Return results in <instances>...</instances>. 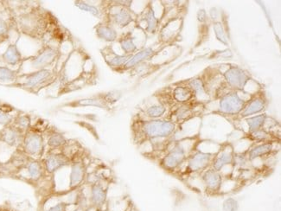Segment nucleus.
Returning <instances> with one entry per match:
<instances>
[{"label":"nucleus","instance_id":"39448f33","mask_svg":"<svg viewBox=\"0 0 281 211\" xmlns=\"http://www.w3.org/2000/svg\"><path fill=\"white\" fill-rule=\"evenodd\" d=\"M248 100H243L238 92L229 90L219 98L220 114L227 116L238 117L242 111Z\"/></svg>","mask_w":281,"mask_h":211},{"label":"nucleus","instance_id":"b1692460","mask_svg":"<svg viewBox=\"0 0 281 211\" xmlns=\"http://www.w3.org/2000/svg\"><path fill=\"white\" fill-rule=\"evenodd\" d=\"M95 31H96L97 37L104 41L113 43L118 39L116 29L114 28V26H112L111 24H108L107 22L98 24L95 27Z\"/></svg>","mask_w":281,"mask_h":211},{"label":"nucleus","instance_id":"72a5a7b5","mask_svg":"<svg viewBox=\"0 0 281 211\" xmlns=\"http://www.w3.org/2000/svg\"><path fill=\"white\" fill-rule=\"evenodd\" d=\"M248 136L251 140L255 141L256 143L268 142V141H277V138L274 135L270 133L269 132H267L265 129L259 130V131H256V132H253V133H250Z\"/></svg>","mask_w":281,"mask_h":211},{"label":"nucleus","instance_id":"6e6552de","mask_svg":"<svg viewBox=\"0 0 281 211\" xmlns=\"http://www.w3.org/2000/svg\"><path fill=\"white\" fill-rule=\"evenodd\" d=\"M113 3L115 5H112L111 7L109 8V14H108L109 21L107 22L108 24H111L112 26L113 24H115L120 28H125L136 20L133 13L129 8L120 6L117 3V1Z\"/></svg>","mask_w":281,"mask_h":211},{"label":"nucleus","instance_id":"2f4dec72","mask_svg":"<svg viewBox=\"0 0 281 211\" xmlns=\"http://www.w3.org/2000/svg\"><path fill=\"white\" fill-rule=\"evenodd\" d=\"M14 111L15 109L12 106H0V126L6 127L12 125L16 117V115H12V112Z\"/></svg>","mask_w":281,"mask_h":211},{"label":"nucleus","instance_id":"1a4fd4ad","mask_svg":"<svg viewBox=\"0 0 281 211\" xmlns=\"http://www.w3.org/2000/svg\"><path fill=\"white\" fill-rule=\"evenodd\" d=\"M41 162L45 172L53 174L71 164L72 159L62 150V152L58 153H56L55 151H49Z\"/></svg>","mask_w":281,"mask_h":211},{"label":"nucleus","instance_id":"dca6fc26","mask_svg":"<svg viewBox=\"0 0 281 211\" xmlns=\"http://www.w3.org/2000/svg\"><path fill=\"white\" fill-rule=\"evenodd\" d=\"M71 171L69 176V189L77 190L82 184L85 183L88 174L87 165L82 159H77L71 162Z\"/></svg>","mask_w":281,"mask_h":211},{"label":"nucleus","instance_id":"393cba45","mask_svg":"<svg viewBox=\"0 0 281 211\" xmlns=\"http://www.w3.org/2000/svg\"><path fill=\"white\" fill-rule=\"evenodd\" d=\"M25 169L28 173L29 179L32 181H39L45 172L42 162L36 158H31L29 159L25 166Z\"/></svg>","mask_w":281,"mask_h":211},{"label":"nucleus","instance_id":"cd10ccee","mask_svg":"<svg viewBox=\"0 0 281 211\" xmlns=\"http://www.w3.org/2000/svg\"><path fill=\"white\" fill-rule=\"evenodd\" d=\"M67 144L68 140L61 132H52L48 137L47 146L50 148V151L64 149Z\"/></svg>","mask_w":281,"mask_h":211},{"label":"nucleus","instance_id":"4c0bfd02","mask_svg":"<svg viewBox=\"0 0 281 211\" xmlns=\"http://www.w3.org/2000/svg\"><path fill=\"white\" fill-rule=\"evenodd\" d=\"M12 24V21L5 18L2 15V12L0 11V42H3L8 38Z\"/></svg>","mask_w":281,"mask_h":211},{"label":"nucleus","instance_id":"7c9ffc66","mask_svg":"<svg viewBox=\"0 0 281 211\" xmlns=\"http://www.w3.org/2000/svg\"><path fill=\"white\" fill-rule=\"evenodd\" d=\"M167 107L162 103L154 104L150 106L145 110V116L147 119L156 120V119H163L166 114Z\"/></svg>","mask_w":281,"mask_h":211},{"label":"nucleus","instance_id":"20e7f679","mask_svg":"<svg viewBox=\"0 0 281 211\" xmlns=\"http://www.w3.org/2000/svg\"><path fill=\"white\" fill-rule=\"evenodd\" d=\"M19 149L22 150L26 155L30 158H42L44 153V138L39 130L33 129L32 126L29 128L25 134Z\"/></svg>","mask_w":281,"mask_h":211},{"label":"nucleus","instance_id":"f3484780","mask_svg":"<svg viewBox=\"0 0 281 211\" xmlns=\"http://www.w3.org/2000/svg\"><path fill=\"white\" fill-rule=\"evenodd\" d=\"M24 134L25 132L10 125L0 130V141L9 147H16L18 149L22 145Z\"/></svg>","mask_w":281,"mask_h":211},{"label":"nucleus","instance_id":"9b49d317","mask_svg":"<svg viewBox=\"0 0 281 211\" xmlns=\"http://www.w3.org/2000/svg\"><path fill=\"white\" fill-rule=\"evenodd\" d=\"M201 179L202 185H204L205 191L208 193L217 194L221 191L223 184L222 172L209 167L201 173Z\"/></svg>","mask_w":281,"mask_h":211},{"label":"nucleus","instance_id":"ea45409f","mask_svg":"<svg viewBox=\"0 0 281 211\" xmlns=\"http://www.w3.org/2000/svg\"><path fill=\"white\" fill-rule=\"evenodd\" d=\"M239 209V203L237 200L229 197L224 200L223 202V211H238Z\"/></svg>","mask_w":281,"mask_h":211},{"label":"nucleus","instance_id":"f257e3e1","mask_svg":"<svg viewBox=\"0 0 281 211\" xmlns=\"http://www.w3.org/2000/svg\"><path fill=\"white\" fill-rule=\"evenodd\" d=\"M178 131V125L167 119H144L138 117L132 121V132L135 144L171 138Z\"/></svg>","mask_w":281,"mask_h":211},{"label":"nucleus","instance_id":"79ce46f5","mask_svg":"<svg viewBox=\"0 0 281 211\" xmlns=\"http://www.w3.org/2000/svg\"><path fill=\"white\" fill-rule=\"evenodd\" d=\"M196 17H197V20L199 21L200 23H204L207 20V12L204 9L199 10Z\"/></svg>","mask_w":281,"mask_h":211},{"label":"nucleus","instance_id":"c85d7f7f","mask_svg":"<svg viewBox=\"0 0 281 211\" xmlns=\"http://www.w3.org/2000/svg\"><path fill=\"white\" fill-rule=\"evenodd\" d=\"M185 83L194 92L196 99H197V97L204 96V95H208V89H207V87L205 84L204 80L202 77H194V78L189 80L187 82H185Z\"/></svg>","mask_w":281,"mask_h":211},{"label":"nucleus","instance_id":"a19ab883","mask_svg":"<svg viewBox=\"0 0 281 211\" xmlns=\"http://www.w3.org/2000/svg\"><path fill=\"white\" fill-rule=\"evenodd\" d=\"M67 204L66 202H61L56 203V205L50 207L47 211H66Z\"/></svg>","mask_w":281,"mask_h":211},{"label":"nucleus","instance_id":"f704fd0d","mask_svg":"<svg viewBox=\"0 0 281 211\" xmlns=\"http://www.w3.org/2000/svg\"><path fill=\"white\" fill-rule=\"evenodd\" d=\"M75 106H83V107L93 106V107H97V108H100V109H108L109 108V104L106 102V100L101 96L78 100Z\"/></svg>","mask_w":281,"mask_h":211},{"label":"nucleus","instance_id":"0eeeda50","mask_svg":"<svg viewBox=\"0 0 281 211\" xmlns=\"http://www.w3.org/2000/svg\"><path fill=\"white\" fill-rule=\"evenodd\" d=\"M222 76L227 88L233 91H243L250 80L249 74L238 66L229 67Z\"/></svg>","mask_w":281,"mask_h":211},{"label":"nucleus","instance_id":"aec40b11","mask_svg":"<svg viewBox=\"0 0 281 211\" xmlns=\"http://www.w3.org/2000/svg\"><path fill=\"white\" fill-rule=\"evenodd\" d=\"M154 54H155V51L152 47L145 48V49L138 50L137 53L132 55L131 58L129 59L128 62H126L121 71H129V69L134 68L136 66L146 62L147 60L153 57Z\"/></svg>","mask_w":281,"mask_h":211},{"label":"nucleus","instance_id":"a211bd4d","mask_svg":"<svg viewBox=\"0 0 281 211\" xmlns=\"http://www.w3.org/2000/svg\"><path fill=\"white\" fill-rule=\"evenodd\" d=\"M58 49L52 46H44L31 61L33 67L38 71L44 69V67L50 64L58 56Z\"/></svg>","mask_w":281,"mask_h":211},{"label":"nucleus","instance_id":"f03ea898","mask_svg":"<svg viewBox=\"0 0 281 211\" xmlns=\"http://www.w3.org/2000/svg\"><path fill=\"white\" fill-rule=\"evenodd\" d=\"M197 145L194 138H185L177 142H170L159 160V165L164 170L174 172L179 170L184 165L188 157Z\"/></svg>","mask_w":281,"mask_h":211},{"label":"nucleus","instance_id":"bb28decb","mask_svg":"<svg viewBox=\"0 0 281 211\" xmlns=\"http://www.w3.org/2000/svg\"><path fill=\"white\" fill-rule=\"evenodd\" d=\"M2 59L6 64L16 66V65H18L22 62L23 57H22V54L18 50L17 44H10L5 53L2 55Z\"/></svg>","mask_w":281,"mask_h":211},{"label":"nucleus","instance_id":"5701e85b","mask_svg":"<svg viewBox=\"0 0 281 211\" xmlns=\"http://www.w3.org/2000/svg\"><path fill=\"white\" fill-rule=\"evenodd\" d=\"M140 21L147 24V27H146L147 32L150 33V34H154L157 31L159 20L156 17L155 12L152 8V6H147V9L144 11L143 13L141 14Z\"/></svg>","mask_w":281,"mask_h":211},{"label":"nucleus","instance_id":"ddd939ff","mask_svg":"<svg viewBox=\"0 0 281 211\" xmlns=\"http://www.w3.org/2000/svg\"><path fill=\"white\" fill-rule=\"evenodd\" d=\"M197 102L181 104V105L173 106V109L170 115L165 118L167 120H171L177 125L181 122H185L195 116V109H196Z\"/></svg>","mask_w":281,"mask_h":211},{"label":"nucleus","instance_id":"2eb2a0df","mask_svg":"<svg viewBox=\"0 0 281 211\" xmlns=\"http://www.w3.org/2000/svg\"><path fill=\"white\" fill-rule=\"evenodd\" d=\"M170 100L173 106L196 102V95L185 82L176 86L170 91Z\"/></svg>","mask_w":281,"mask_h":211},{"label":"nucleus","instance_id":"4468645a","mask_svg":"<svg viewBox=\"0 0 281 211\" xmlns=\"http://www.w3.org/2000/svg\"><path fill=\"white\" fill-rule=\"evenodd\" d=\"M234 151L233 147L227 145L218 150L211 163L210 167L215 170L222 172L223 168L227 165H231L234 163Z\"/></svg>","mask_w":281,"mask_h":211},{"label":"nucleus","instance_id":"9d476101","mask_svg":"<svg viewBox=\"0 0 281 211\" xmlns=\"http://www.w3.org/2000/svg\"><path fill=\"white\" fill-rule=\"evenodd\" d=\"M267 100L263 92L253 94L247 101L246 106L238 118L240 120L251 117L254 115H261L267 109Z\"/></svg>","mask_w":281,"mask_h":211},{"label":"nucleus","instance_id":"e433bc0d","mask_svg":"<svg viewBox=\"0 0 281 211\" xmlns=\"http://www.w3.org/2000/svg\"><path fill=\"white\" fill-rule=\"evenodd\" d=\"M18 76V71H12L8 67H0V82H15Z\"/></svg>","mask_w":281,"mask_h":211},{"label":"nucleus","instance_id":"473e14b6","mask_svg":"<svg viewBox=\"0 0 281 211\" xmlns=\"http://www.w3.org/2000/svg\"><path fill=\"white\" fill-rule=\"evenodd\" d=\"M12 125L21 131L26 132L31 127V118L29 115L25 114L17 115Z\"/></svg>","mask_w":281,"mask_h":211},{"label":"nucleus","instance_id":"f8f14e48","mask_svg":"<svg viewBox=\"0 0 281 211\" xmlns=\"http://www.w3.org/2000/svg\"><path fill=\"white\" fill-rule=\"evenodd\" d=\"M276 144H277V141H268V142L258 143L253 146L250 149L245 152L249 163H252L258 158H269L270 156L276 153L275 147H274V145Z\"/></svg>","mask_w":281,"mask_h":211},{"label":"nucleus","instance_id":"4be33fe9","mask_svg":"<svg viewBox=\"0 0 281 211\" xmlns=\"http://www.w3.org/2000/svg\"><path fill=\"white\" fill-rule=\"evenodd\" d=\"M132 55H118L114 51H109V52L103 53V56L105 58V61L109 67L112 68H115V71H122L124 66L126 62H128L129 59L132 57Z\"/></svg>","mask_w":281,"mask_h":211},{"label":"nucleus","instance_id":"c756f323","mask_svg":"<svg viewBox=\"0 0 281 211\" xmlns=\"http://www.w3.org/2000/svg\"><path fill=\"white\" fill-rule=\"evenodd\" d=\"M119 44L125 52V55H133L135 52L138 51V47L135 44L134 39L132 38V33L124 34L119 39Z\"/></svg>","mask_w":281,"mask_h":211},{"label":"nucleus","instance_id":"412c9836","mask_svg":"<svg viewBox=\"0 0 281 211\" xmlns=\"http://www.w3.org/2000/svg\"><path fill=\"white\" fill-rule=\"evenodd\" d=\"M51 72L48 69H40L36 71L34 73L29 74L27 76L26 80L23 84L24 88H35L38 86L41 85L48 80H50Z\"/></svg>","mask_w":281,"mask_h":211},{"label":"nucleus","instance_id":"c9c22d12","mask_svg":"<svg viewBox=\"0 0 281 211\" xmlns=\"http://www.w3.org/2000/svg\"><path fill=\"white\" fill-rule=\"evenodd\" d=\"M213 29H214L215 35H216L217 40L221 42L222 44L229 45V39L227 37V33L223 27V24L221 22H215L213 24Z\"/></svg>","mask_w":281,"mask_h":211},{"label":"nucleus","instance_id":"423d86ee","mask_svg":"<svg viewBox=\"0 0 281 211\" xmlns=\"http://www.w3.org/2000/svg\"><path fill=\"white\" fill-rule=\"evenodd\" d=\"M215 154L216 153H204L200 150H194L183 165L185 166L184 173L191 175L204 171L206 169L210 167Z\"/></svg>","mask_w":281,"mask_h":211},{"label":"nucleus","instance_id":"7ed1b4c3","mask_svg":"<svg viewBox=\"0 0 281 211\" xmlns=\"http://www.w3.org/2000/svg\"><path fill=\"white\" fill-rule=\"evenodd\" d=\"M46 13L43 15L39 11H31L24 13L20 15L17 19L15 18V24L18 25V29H20L22 33L31 38L40 39L44 34L50 19Z\"/></svg>","mask_w":281,"mask_h":211},{"label":"nucleus","instance_id":"6ab92c4d","mask_svg":"<svg viewBox=\"0 0 281 211\" xmlns=\"http://www.w3.org/2000/svg\"><path fill=\"white\" fill-rule=\"evenodd\" d=\"M88 198L92 207L101 210L108 200V188H106L102 183L90 185V194Z\"/></svg>","mask_w":281,"mask_h":211},{"label":"nucleus","instance_id":"a878e982","mask_svg":"<svg viewBox=\"0 0 281 211\" xmlns=\"http://www.w3.org/2000/svg\"><path fill=\"white\" fill-rule=\"evenodd\" d=\"M267 117L268 116L266 114H261V115H254L251 117L243 119L245 120L247 126H248L246 131L247 135L259 131V130L263 129Z\"/></svg>","mask_w":281,"mask_h":211},{"label":"nucleus","instance_id":"58836bf2","mask_svg":"<svg viewBox=\"0 0 281 211\" xmlns=\"http://www.w3.org/2000/svg\"><path fill=\"white\" fill-rule=\"evenodd\" d=\"M76 6H77L80 10L84 11V12H89L92 15H94L95 17H100V10L97 8L96 6H92L89 4L82 2V1H77L76 2Z\"/></svg>","mask_w":281,"mask_h":211}]
</instances>
